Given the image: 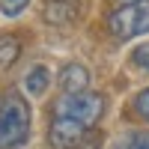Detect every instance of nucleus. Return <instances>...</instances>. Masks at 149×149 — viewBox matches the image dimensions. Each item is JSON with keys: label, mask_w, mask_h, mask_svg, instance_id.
I'll list each match as a JSON object with an SVG mask.
<instances>
[{"label": "nucleus", "mask_w": 149, "mask_h": 149, "mask_svg": "<svg viewBox=\"0 0 149 149\" xmlns=\"http://www.w3.org/2000/svg\"><path fill=\"white\" fill-rule=\"evenodd\" d=\"M119 6H128V3H140V0H116Z\"/></svg>", "instance_id": "nucleus-12"}, {"label": "nucleus", "mask_w": 149, "mask_h": 149, "mask_svg": "<svg viewBox=\"0 0 149 149\" xmlns=\"http://www.w3.org/2000/svg\"><path fill=\"white\" fill-rule=\"evenodd\" d=\"M57 84L63 93H86L90 90V72L81 63H66L57 74Z\"/></svg>", "instance_id": "nucleus-4"}, {"label": "nucleus", "mask_w": 149, "mask_h": 149, "mask_svg": "<svg viewBox=\"0 0 149 149\" xmlns=\"http://www.w3.org/2000/svg\"><path fill=\"white\" fill-rule=\"evenodd\" d=\"M27 6H30V0H0V15L3 18H18Z\"/></svg>", "instance_id": "nucleus-9"}, {"label": "nucleus", "mask_w": 149, "mask_h": 149, "mask_svg": "<svg viewBox=\"0 0 149 149\" xmlns=\"http://www.w3.org/2000/svg\"><path fill=\"white\" fill-rule=\"evenodd\" d=\"M122 149H149V131H134V134H128V140L122 143Z\"/></svg>", "instance_id": "nucleus-11"}, {"label": "nucleus", "mask_w": 149, "mask_h": 149, "mask_svg": "<svg viewBox=\"0 0 149 149\" xmlns=\"http://www.w3.org/2000/svg\"><path fill=\"white\" fill-rule=\"evenodd\" d=\"M51 128H48V140L54 149H74L84 134L104 113V95L102 93H60L51 104Z\"/></svg>", "instance_id": "nucleus-1"}, {"label": "nucleus", "mask_w": 149, "mask_h": 149, "mask_svg": "<svg viewBox=\"0 0 149 149\" xmlns=\"http://www.w3.org/2000/svg\"><path fill=\"white\" fill-rule=\"evenodd\" d=\"M131 107H134V113H137L140 119H146V122H149V86H146V90H140L137 95H134Z\"/></svg>", "instance_id": "nucleus-10"}, {"label": "nucleus", "mask_w": 149, "mask_h": 149, "mask_svg": "<svg viewBox=\"0 0 149 149\" xmlns=\"http://www.w3.org/2000/svg\"><path fill=\"white\" fill-rule=\"evenodd\" d=\"M18 54H21V39L15 33H3L0 36V72L9 69V66H15Z\"/></svg>", "instance_id": "nucleus-7"}, {"label": "nucleus", "mask_w": 149, "mask_h": 149, "mask_svg": "<svg viewBox=\"0 0 149 149\" xmlns=\"http://www.w3.org/2000/svg\"><path fill=\"white\" fill-rule=\"evenodd\" d=\"M48 84H51V72H48V66H42V63L30 66L24 72V78H21V86H24L27 95H42L48 90Z\"/></svg>", "instance_id": "nucleus-6"}, {"label": "nucleus", "mask_w": 149, "mask_h": 149, "mask_svg": "<svg viewBox=\"0 0 149 149\" xmlns=\"http://www.w3.org/2000/svg\"><path fill=\"white\" fill-rule=\"evenodd\" d=\"M107 30H110V36L119 39V42L146 36V33H149V0L128 3V6H116V9L107 15Z\"/></svg>", "instance_id": "nucleus-3"}, {"label": "nucleus", "mask_w": 149, "mask_h": 149, "mask_svg": "<svg viewBox=\"0 0 149 149\" xmlns=\"http://www.w3.org/2000/svg\"><path fill=\"white\" fill-rule=\"evenodd\" d=\"M30 137V104L21 93L9 90L0 98V149H18Z\"/></svg>", "instance_id": "nucleus-2"}, {"label": "nucleus", "mask_w": 149, "mask_h": 149, "mask_svg": "<svg viewBox=\"0 0 149 149\" xmlns=\"http://www.w3.org/2000/svg\"><path fill=\"white\" fill-rule=\"evenodd\" d=\"M128 60H131V66H137L140 72H149V42H140L128 54Z\"/></svg>", "instance_id": "nucleus-8"}, {"label": "nucleus", "mask_w": 149, "mask_h": 149, "mask_svg": "<svg viewBox=\"0 0 149 149\" xmlns=\"http://www.w3.org/2000/svg\"><path fill=\"white\" fill-rule=\"evenodd\" d=\"M81 15V0H45L48 24H72Z\"/></svg>", "instance_id": "nucleus-5"}]
</instances>
